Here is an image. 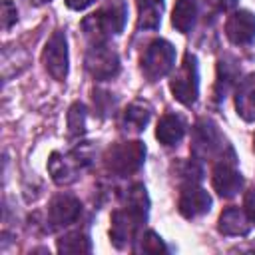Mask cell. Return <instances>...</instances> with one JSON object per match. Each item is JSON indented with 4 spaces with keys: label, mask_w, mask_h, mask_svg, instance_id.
Listing matches in <instances>:
<instances>
[{
    "label": "cell",
    "mask_w": 255,
    "mask_h": 255,
    "mask_svg": "<svg viewBox=\"0 0 255 255\" xmlns=\"http://www.w3.org/2000/svg\"><path fill=\"white\" fill-rule=\"evenodd\" d=\"M126 18H128L126 4L122 0H112L104 4L100 10H96L94 14L86 16L82 20V30L94 44H100L108 36L120 34L126 26Z\"/></svg>",
    "instance_id": "6da1fadb"
},
{
    "label": "cell",
    "mask_w": 255,
    "mask_h": 255,
    "mask_svg": "<svg viewBox=\"0 0 255 255\" xmlns=\"http://www.w3.org/2000/svg\"><path fill=\"white\" fill-rule=\"evenodd\" d=\"M141 72L147 80L163 78L175 64V48L167 40H153L141 52Z\"/></svg>",
    "instance_id": "7a4b0ae2"
},
{
    "label": "cell",
    "mask_w": 255,
    "mask_h": 255,
    "mask_svg": "<svg viewBox=\"0 0 255 255\" xmlns=\"http://www.w3.org/2000/svg\"><path fill=\"white\" fill-rule=\"evenodd\" d=\"M145 157V145L141 141H120L106 151V165L116 175H128L139 169Z\"/></svg>",
    "instance_id": "3957f363"
},
{
    "label": "cell",
    "mask_w": 255,
    "mask_h": 255,
    "mask_svg": "<svg viewBox=\"0 0 255 255\" xmlns=\"http://www.w3.org/2000/svg\"><path fill=\"white\" fill-rule=\"evenodd\" d=\"M173 96L185 104L191 106L197 100V92H199V74H197V60L193 54H185L183 62L179 66V70L175 72L171 84H169Z\"/></svg>",
    "instance_id": "277c9868"
},
{
    "label": "cell",
    "mask_w": 255,
    "mask_h": 255,
    "mask_svg": "<svg viewBox=\"0 0 255 255\" xmlns=\"http://www.w3.org/2000/svg\"><path fill=\"white\" fill-rule=\"evenodd\" d=\"M88 163H90L88 147H76L68 155L54 151L48 159V169H50L52 179L56 183L64 185V183H72L78 177V169L88 165Z\"/></svg>",
    "instance_id": "5b68a950"
},
{
    "label": "cell",
    "mask_w": 255,
    "mask_h": 255,
    "mask_svg": "<svg viewBox=\"0 0 255 255\" xmlns=\"http://www.w3.org/2000/svg\"><path fill=\"white\" fill-rule=\"evenodd\" d=\"M141 221H145V213H139L131 207H124L112 213V229H110V237L112 243L118 249H126L131 241H135V233L141 225Z\"/></svg>",
    "instance_id": "8992f818"
},
{
    "label": "cell",
    "mask_w": 255,
    "mask_h": 255,
    "mask_svg": "<svg viewBox=\"0 0 255 255\" xmlns=\"http://www.w3.org/2000/svg\"><path fill=\"white\" fill-rule=\"evenodd\" d=\"M86 70L96 80H110L120 72V58L102 42L94 44L86 54Z\"/></svg>",
    "instance_id": "52a82bcc"
},
{
    "label": "cell",
    "mask_w": 255,
    "mask_h": 255,
    "mask_svg": "<svg viewBox=\"0 0 255 255\" xmlns=\"http://www.w3.org/2000/svg\"><path fill=\"white\" fill-rule=\"evenodd\" d=\"M42 62L54 80H64L68 74V44L64 32H54L46 42Z\"/></svg>",
    "instance_id": "ba28073f"
},
{
    "label": "cell",
    "mask_w": 255,
    "mask_h": 255,
    "mask_svg": "<svg viewBox=\"0 0 255 255\" xmlns=\"http://www.w3.org/2000/svg\"><path fill=\"white\" fill-rule=\"evenodd\" d=\"M193 153L197 157H211L213 153L223 151V137L217 131L215 124L209 120H199L193 128Z\"/></svg>",
    "instance_id": "9c48e42d"
},
{
    "label": "cell",
    "mask_w": 255,
    "mask_h": 255,
    "mask_svg": "<svg viewBox=\"0 0 255 255\" xmlns=\"http://www.w3.org/2000/svg\"><path fill=\"white\" fill-rule=\"evenodd\" d=\"M82 213V203L80 199H76L74 195H56L52 201H50V207H48V223L52 229H60V227H66V225H72L76 223V219L80 217Z\"/></svg>",
    "instance_id": "30bf717a"
},
{
    "label": "cell",
    "mask_w": 255,
    "mask_h": 255,
    "mask_svg": "<svg viewBox=\"0 0 255 255\" xmlns=\"http://www.w3.org/2000/svg\"><path fill=\"white\" fill-rule=\"evenodd\" d=\"M177 207H179V213L183 217L193 219V217H199V215H203V213L209 211L211 197H209V193L203 187H199L193 181H189V183L183 185V189L179 193Z\"/></svg>",
    "instance_id": "8fae6325"
},
{
    "label": "cell",
    "mask_w": 255,
    "mask_h": 255,
    "mask_svg": "<svg viewBox=\"0 0 255 255\" xmlns=\"http://www.w3.org/2000/svg\"><path fill=\"white\" fill-rule=\"evenodd\" d=\"M211 183H213V189H215L221 197H233V195L241 189L243 177H241V173L235 169L233 159H231V161H225V157H223V159L215 165V169H213Z\"/></svg>",
    "instance_id": "7c38bea8"
},
{
    "label": "cell",
    "mask_w": 255,
    "mask_h": 255,
    "mask_svg": "<svg viewBox=\"0 0 255 255\" xmlns=\"http://www.w3.org/2000/svg\"><path fill=\"white\" fill-rule=\"evenodd\" d=\"M225 34L235 46L251 44L255 40V14L247 10L235 12L225 24Z\"/></svg>",
    "instance_id": "4fadbf2b"
},
{
    "label": "cell",
    "mask_w": 255,
    "mask_h": 255,
    "mask_svg": "<svg viewBox=\"0 0 255 255\" xmlns=\"http://www.w3.org/2000/svg\"><path fill=\"white\" fill-rule=\"evenodd\" d=\"M235 110L245 122L255 120V74L245 76L235 92Z\"/></svg>",
    "instance_id": "5bb4252c"
},
{
    "label": "cell",
    "mask_w": 255,
    "mask_h": 255,
    "mask_svg": "<svg viewBox=\"0 0 255 255\" xmlns=\"http://www.w3.org/2000/svg\"><path fill=\"white\" fill-rule=\"evenodd\" d=\"M185 133V122L177 114H163L157 122L155 137L163 145H175Z\"/></svg>",
    "instance_id": "9a60e30c"
},
{
    "label": "cell",
    "mask_w": 255,
    "mask_h": 255,
    "mask_svg": "<svg viewBox=\"0 0 255 255\" xmlns=\"http://www.w3.org/2000/svg\"><path fill=\"white\" fill-rule=\"evenodd\" d=\"M249 229H251V223L245 209L227 207L219 217V231L223 235H247Z\"/></svg>",
    "instance_id": "2e32d148"
},
{
    "label": "cell",
    "mask_w": 255,
    "mask_h": 255,
    "mask_svg": "<svg viewBox=\"0 0 255 255\" xmlns=\"http://www.w3.org/2000/svg\"><path fill=\"white\" fill-rule=\"evenodd\" d=\"M137 2V26L143 30H155L161 20L163 0H135Z\"/></svg>",
    "instance_id": "e0dca14e"
},
{
    "label": "cell",
    "mask_w": 255,
    "mask_h": 255,
    "mask_svg": "<svg viewBox=\"0 0 255 255\" xmlns=\"http://www.w3.org/2000/svg\"><path fill=\"white\" fill-rule=\"evenodd\" d=\"M197 16V2L195 0H177L173 6V16H171V24L179 30V32H189L193 22Z\"/></svg>",
    "instance_id": "ac0fdd59"
},
{
    "label": "cell",
    "mask_w": 255,
    "mask_h": 255,
    "mask_svg": "<svg viewBox=\"0 0 255 255\" xmlns=\"http://www.w3.org/2000/svg\"><path fill=\"white\" fill-rule=\"evenodd\" d=\"M149 116H151V108L149 104L137 100V102H131L124 114V126L128 129H133V131H139L143 129V126L149 122Z\"/></svg>",
    "instance_id": "d6986e66"
},
{
    "label": "cell",
    "mask_w": 255,
    "mask_h": 255,
    "mask_svg": "<svg viewBox=\"0 0 255 255\" xmlns=\"http://www.w3.org/2000/svg\"><path fill=\"white\" fill-rule=\"evenodd\" d=\"M58 251L60 253H90L92 243L86 233L72 231V233H66L62 239H58Z\"/></svg>",
    "instance_id": "ffe728a7"
},
{
    "label": "cell",
    "mask_w": 255,
    "mask_h": 255,
    "mask_svg": "<svg viewBox=\"0 0 255 255\" xmlns=\"http://www.w3.org/2000/svg\"><path fill=\"white\" fill-rule=\"evenodd\" d=\"M235 78H237V68L233 64H229L227 60H221L219 66H217V82H215L217 98H225V94L229 92Z\"/></svg>",
    "instance_id": "44dd1931"
},
{
    "label": "cell",
    "mask_w": 255,
    "mask_h": 255,
    "mask_svg": "<svg viewBox=\"0 0 255 255\" xmlns=\"http://www.w3.org/2000/svg\"><path fill=\"white\" fill-rule=\"evenodd\" d=\"M68 131L72 137H78L86 131V108L80 102H76L68 112Z\"/></svg>",
    "instance_id": "7402d4cb"
},
{
    "label": "cell",
    "mask_w": 255,
    "mask_h": 255,
    "mask_svg": "<svg viewBox=\"0 0 255 255\" xmlns=\"http://www.w3.org/2000/svg\"><path fill=\"white\" fill-rule=\"evenodd\" d=\"M135 251L137 253H159V251H165V245L159 235H155L153 231H145L141 239H137Z\"/></svg>",
    "instance_id": "603a6c76"
},
{
    "label": "cell",
    "mask_w": 255,
    "mask_h": 255,
    "mask_svg": "<svg viewBox=\"0 0 255 255\" xmlns=\"http://www.w3.org/2000/svg\"><path fill=\"white\" fill-rule=\"evenodd\" d=\"M14 22H16V6L10 0H4L2 2V28L8 30Z\"/></svg>",
    "instance_id": "cb8c5ba5"
},
{
    "label": "cell",
    "mask_w": 255,
    "mask_h": 255,
    "mask_svg": "<svg viewBox=\"0 0 255 255\" xmlns=\"http://www.w3.org/2000/svg\"><path fill=\"white\" fill-rule=\"evenodd\" d=\"M243 209L249 217L251 223H255V187H251L247 193H245V201H243Z\"/></svg>",
    "instance_id": "d4e9b609"
},
{
    "label": "cell",
    "mask_w": 255,
    "mask_h": 255,
    "mask_svg": "<svg viewBox=\"0 0 255 255\" xmlns=\"http://www.w3.org/2000/svg\"><path fill=\"white\" fill-rule=\"evenodd\" d=\"M209 6L215 8V12H229L237 6V0H209Z\"/></svg>",
    "instance_id": "484cf974"
},
{
    "label": "cell",
    "mask_w": 255,
    "mask_h": 255,
    "mask_svg": "<svg viewBox=\"0 0 255 255\" xmlns=\"http://www.w3.org/2000/svg\"><path fill=\"white\" fill-rule=\"evenodd\" d=\"M92 2H96V0H66V4H68L72 10H84V8H88Z\"/></svg>",
    "instance_id": "4316f807"
},
{
    "label": "cell",
    "mask_w": 255,
    "mask_h": 255,
    "mask_svg": "<svg viewBox=\"0 0 255 255\" xmlns=\"http://www.w3.org/2000/svg\"><path fill=\"white\" fill-rule=\"evenodd\" d=\"M34 4H44V2H50V0H32Z\"/></svg>",
    "instance_id": "83f0119b"
},
{
    "label": "cell",
    "mask_w": 255,
    "mask_h": 255,
    "mask_svg": "<svg viewBox=\"0 0 255 255\" xmlns=\"http://www.w3.org/2000/svg\"><path fill=\"white\" fill-rule=\"evenodd\" d=\"M253 149H255V137H253Z\"/></svg>",
    "instance_id": "f1b7e54d"
}]
</instances>
